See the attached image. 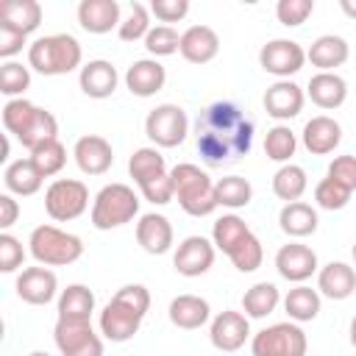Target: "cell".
I'll use <instances>...</instances> for the list:
<instances>
[{"mask_svg": "<svg viewBox=\"0 0 356 356\" xmlns=\"http://www.w3.org/2000/svg\"><path fill=\"white\" fill-rule=\"evenodd\" d=\"M83 50L72 33H47L28 44V67L39 75H67L81 67Z\"/></svg>", "mask_w": 356, "mask_h": 356, "instance_id": "6da1fadb", "label": "cell"}, {"mask_svg": "<svg viewBox=\"0 0 356 356\" xmlns=\"http://www.w3.org/2000/svg\"><path fill=\"white\" fill-rule=\"evenodd\" d=\"M170 178L175 184V197L181 209L192 217H209L220 203L214 195V181L197 167V164H175L170 170Z\"/></svg>", "mask_w": 356, "mask_h": 356, "instance_id": "7a4b0ae2", "label": "cell"}, {"mask_svg": "<svg viewBox=\"0 0 356 356\" xmlns=\"http://www.w3.org/2000/svg\"><path fill=\"white\" fill-rule=\"evenodd\" d=\"M31 256L44 267H67L83 256V239L78 234L61 231L50 222L36 225L28 239Z\"/></svg>", "mask_w": 356, "mask_h": 356, "instance_id": "3957f363", "label": "cell"}, {"mask_svg": "<svg viewBox=\"0 0 356 356\" xmlns=\"http://www.w3.org/2000/svg\"><path fill=\"white\" fill-rule=\"evenodd\" d=\"M139 195L128 184H106L92 200V225L97 231L120 228L139 214Z\"/></svg>", "mask_w": 356, "mask_h": 356, "instance_id": "277c9868", "label": "cell"}, {"mask_svg": "<svg viewBox=\"0 0 356 356\" xmlns=\"http://www.w3.org/2000/svg\"><path fill=\"white\" fill-rule=\"evenodd\" d=\"M306 350H309L306 331L292 320L273 323L259 334H253L250 339L253 356H306Z\"/></svg>", "mask_w": 356, "mask_h": 356, "instance_id": "5b68a950", "label": "cell"}, {"mask_svg": "<svg viewBox=\"0 0 356 356\" xmlns=\"http://www.w3.org/2000/svg\"><path fill=\"white\" fill-rule=\"evenodd\" d=\"M89 209V186L78 178H56L44 189V211L56 222H70Z\"/></svg>", "mask_w": 356, "mask_h": 356, "instance_id": "8992f818", "label": "cell"}, {"mask_svg": "<svg viewBox=\"0 0 356 356\" xmlns=\"http://www.w3.org/2000/svg\"><path fill=\"white\" fill-rule=\"evenodd\" d=\"M145 134L153 147H178L189 134V117L175 103H161L145 117Z\"/></svg>", "mask_w": 356, "mask_h": 356, "instance_id": "52a82bcc", "label": "cell"}, {"mask_svg": "<svg viewBox=\"0 0 356 356\" xmlns=\"http://www.w3.org/2000/svg\"><path fill=\"white\" fill-rule=\"evenodd\" d=\"M53 339L61 356H103V339L92 328V320H67L58 317Z\"/></svg>", "mask_w": 356, "mask_h": 356, "instance_id": "ba28073f", "label": "cell"}, {"mask_svg": "<svg viewBox=\"0 0 356 356\" xmlns=\"http://www.w3.org/2000/svg\"><path fill=\"white\" fill-rule=\"evenodd\" d=\"M259 64H261L264 72L275 75L278 81H289V75L303 70L306 50L295 39H270L259 50Z\"/></svg>", "mask_w": 356, "mask_h": 356, "instance_id": "9c48e42d", "label": "cell"}, {"mask_svg": "<svg viewBox=\"0 0 356 356\" xmlns=\"http://www.w3.org/2000/svg\"><path fill=\"white\" fill-rule=\"evenodd\" d=\"M214 256H217V248L211 239L200 236V234H192L186 236L178 248H175V256H172V267L186 275V278H197L203 273H209V267L214 264Z\"/></svg>", "mask_w": 356, "mask_h": 356, "instance_id": "30bf717a", "label": "cell"}, {"mask_svg": "<svg viewBox=\"0 0 356 356\" xmlns=\"http://www.w3.org/2000/svg\"><path fill=\"white\" fill-rule=\"evenodd\" d=\"M250 337V323H248V314L242 312H234V309H225L220 312L211 325H209V339L217 350L222 353H234L239 350Z\"/></svg>", "mask_w": 356, "mask_h": 356, "instance_id": "8fae6325", "label": "cell"}, {"mask_svg": "<svg viewBox=\"0 0 356 356\" xmlns=\"http://www.w3.org/2000/svg\"><path fill=\"white\" fill-rule=\"evenodd\" d=\"M275 270L292 284H303L317 273V253L303 242H286L275 253Z\"/></svg>", "mask_w": 356, "mask_h": 356, "instance_id": "7c38bea8", "label": "cell"}, {"mask_svg": "<svg viewBox=\"0 0 356 356\" xmlns=\"http://www.w3.org/2000/svg\"><path fill=\"white\" fill-rule=\"evenodd\" d=\"M17 295L31 306H47L58 292V278L50 267H25L14 281Z\"/></svg>", "mask_w": 356, "mask_h": 356, "instance_id": "4fadbf2b", "label": "cell"}, {"mask_svg": "<svg viewBox=\"0 0 356 356\" xmlns=\"http://www.w3.org/2000/svg\"><path fill=\"white\" fill-rule=\"evenodd\" d=\"M72 156H75V164H78V170L83 175H103L114 164L111 142L106 136H100V134H83L75 142Z\"/></svg>", "mask_w": 356, "mask_h": 356, "instance_id": "5bb4252c", "label": "cell"}, {"mask_svg": "<svg viewBox=\"0 0 356 356\" xmlns=\"http://www.w3.org/2000/svg\"><path fill=\"white\" fill-rule=\"evenodd\" d=\"M142 328V314L134 312L131 306L120 303V300H108L100 312V334L111 342H128L139 334Z\"/></svg>", "mask_w": 356, "mask_h": 356, "instance_id": "9a60e30c", "label": "cell"}, {"mask_svg": "<svg viewBox=\"0 0 356 356\" xmlns=\"http://www.w3.org/2000/svg\"><path fill=\"white\" fill-rule=\"evenodd\" d=\"M117 83H120V72L111 61L106 58H92L81 67L78 72V86L86 97H95V100H106L117 92Z\"/></svg>", "mask_w": 356, "mask_h": 356, "instance_id": "2e32d148", "label": "cell"}, {"mask_svg": "<svg viewBox=\"0 0 356 356\" xmlns=\"http://www.w3.org/2000/svg\"><path fill=\"white\" fill-rule=\"evenodd\" d=\"M303 103H306V92L295 81H275L264 92V111L281 122L298 117L303 111Z\"/></svg>", "mask_w": 356, "mask_h": 356, "instance_id": "e0dca14e", "label": "cell"}, {"mask_svg": "<svg viewBox=\"0 0 356 356\" xmlns=\"http://www.w3.org/2000/svg\"><path fill=\"white\" fill-rule=\"evenodd\" d=\"M300 139H303V147L312 156H328L342 142V125L328 114H317L303 125Z\"/></svg>", "mask_w": 356, "mask_h": 356, "instance_id": "ac0fdd59", "label": "cell"}, {"mask_svg": "<svg viewBox=\"0 0 356 356\" xmlns=\"http://www.w3.org/2000/svg\"><path fill=\"white\" fill-rule=\"evenodd\" d=\"M178 53L189 61V64H209L217 53H220V36L211 25H189L181 33V47Z\"/></svg>", "mask_w": 356, "mask_h": 356, "instance_id": "d6986e66", "label": "cell"}, {"mask_svg": "<svg viewBox=\"0 0 356 356\" xmlns=\"http://www.w3.org/2000/svg\"><path fill=\"white\" fill-rule=\"evenodd\" d=\"M167 83V70L159 58H139L125 70V86L136 97H150Z\"/></svg>", "mask_w": 356, "mask_h": 356, "instance_id": "ffe728a7", "label": "cell"}, {"mask_svg": "<svg viewBox=\"0 0 356 356\" xmlns=\"http://www.w3.org/2000/svg\"><path fill=\"white\" fill-rule=\"evenodd\" d=\"M172 222L164 217V214H142L139 222H136V242L142 245L145 253L150 256H164L170 248H172Z\"/></svg>", "mask_w": 356, "mask_h": 356, "instance_id": "44dd1931", "label": "cell"}, {"mask_svg": "<svg viewBox=\"0 0 356 356\" xmlns=\"http://www.w3.org/2000/svg\"><path fill=\"white\" fill-rule=\"evenodd\" d=\"M78 22L89 33H108L120 28V3L117 0H81L78 3Z\"/></svg>", "mask_w": 356, "mask_h": 356, "instance_id": "7402d4cb", "label": "cell"}, {"mask_svg": "<svg viewBox=\"0 0 356 356\" xmlns=\"http://www.w3.org/2000/svg\"><path fill=\"white\" fill-rule=\"evenodd\" d=\"M306 95H309V100H312L317 108L334 111V108H339V106L345 103V97H348V83H345V78L337 75V72H314V75L309 78Z\"/></svg>", "mask_w": 356, "mask_h": 356, "instance_id": "603a6c76", "label": "cell"}, {"mask_svg": "<svg viewBox=\"0 0 356 356\" xmlns=\"http://www.w3.org/2000/svg\"><path fill=\"white\" fill-rule=\"evenodd\" d=\"M317 292L331 300H345L356 292V270L345 261H328L317 273Z\"/></svg>", "mask_w": 356, "mask_h": 356, "instance_id": "cb8c5ba5", "label": "cell"}, {"mask_svg": "<svg viewBox=\"0 0 356 356\" xmlns=\"http://www.w3.org/2000/svg\"><path fill=\"white\" fill-rule=\"evenodd\" d=\"M170 323L175 328H184V331H195L200 325H206L211 320V306L206 298L200 295H178L170 300Z\"/></svg>", "mask_w": 356, "mask_h": 356, "instance_id": "d4e9b609", "label": "cell"}, {"mask_svg": "<svg viewBox=\"0 0 356 356\" xmlns=\"http://www.w3.org/2000/svg\"><path fill=\"white\" fill-rule=\"evenodd\" d=\"M350 56V47L342 36L337 33H323L312 42V47L306 50V61H312V67H317L320 72H334L337 67H342Z\"/></svg>", "mask_w": 356, "mask_h": 356, "instance_id": "484cf974", "label": "cell"}, {"mask_svg": "<svg viewBox=\"0 0 356 356\" xmlns=\"http://www.w3.org/2000/svg\"><path fill=\"white\" fill-rule=\"evenodd\" d=\"M242 122H245V117H242V111H239L236 103H231V100H214V103L197 117L195 128H197V131H217V134H225V136L234 139ZM234 156H236V153H234Z\"/></svg>", "mask_w": 356, "mask_h": 356, "instance_id": "4316f807", "label": "cell"}, {"mask_svg": "<svg viewBox=\"0 0 356 356\" xmlns=\"http://www.w3.org/2000/svg\"><path fill=\"white\" fill-rule=\"evenodd\" d=\"M3 184L11 195H19V197H28V195H36L44 184V175L36 170V164L31 159H17V161H8L6 170H3Z\"/></svg>", "mask_w": 356, "mask_h": 356, "instance_id": "83f0119b", "label": "cell"}, {"mask_svg": "<svg viewBox=\"0 0 356 356\" xmlns=\"http://www.w3.org/2000/svg\"><path fill=\"white\" fill-rule=\"evenodd\" d=\"M0 22L28 36L42 25V6L39 0H0Z\"/></svg>", "mask_w": 356, "mask_h": 356, "instance_id": "f1b7e54d", "label": "cell"}, {"mask_svg": "<svg viewBox=\"0 0 356 356\" xmlns=\"http://www.w3.org/2000/svg\"><path fill=\"white\" fill-rule=\"evenodd\" d=\"M317 211L309 206V203H303V200H295V203H284V209H281V214H278V225H281V231L286 234V236H292V239H303V236H309V234H314L317 231Z\"/></svg>", "mask_w": 356, "mask_h": 356, "instance_id": "f546056e", "label": "cell"}, {"mask_svg": "<svg viewBox=\"0 0 356 356\" xmlns=\"http://www.w3.org/2000/svg\"><path fill=\"white\" fill-rule=\"evenodd\" d=\"M167 172L170 170H167V161H164L159 147H139L128 159V175L136 181V186H142V184H147L153 178H161Z\"/></svg>", "mask_w": 356, "mask_h": 356, "instance_id": "4dcf8cb0", "label": "cell"}, {"mask_svg": "<svg viewBox=\"0 0 356 356\" xmlns=\"http://www.w3.org/2000/svg\"><path fill=\"white\" fill-rule=\"evenodd\" d=\"M95 312V292L86 284H70L58 295V317L67 320H89Z\"/></svg>", "mask_w": 356, "mask_h": 356, "instance_id": "1f68e13d", "label": "cell"}, {"mask_svg": "<svg viewBox=\"0 0 356 356\" xmlns=\"http://www.w3.org/2000/svg\"><path fill=\"white\" fill-rule=\"evenodd\" d=\"M284 312L289 314L292 323H309L320 314V292L306 286V284H298L286 292L284 298Z\"/></svg>", "mask_w": 356, "mask_h": 356, "instance_id": "d6a6232c", "label": "cell"}, {"mask_svg": "<svg viewBox=\"0 0 356 356\" xmlns=\"http://www.w3.org/2000/svg\"><path fill=\"white\" fill-rule=\"evenodd\" d=\"M306 186H309L306 170L298 167V164H292V161H289V164H281L278 172L273 175V195H275L278 200H284V203L300 200L303 192H306Z\"/></svg>", "mask_w": 356, "mask_h": 356, "instance_id": "836d02e7", "label": "cell"}, {"mask_svg": "<svg viewBox=\"0 0 356 356\" xmlns=\"http://www.w3.org/2000/svg\"><path fill=\"white\" fill-rule=\"evenodd\" d=\"M278 303H281V292H278V286L270 284V281H259V284H253V286L242 295V312H245L248 317H256V320L273 314Z\"/></svg>", "mask_w": 356, "mask_h": 356, "instance_id": "e575fe53", "label": "cell"}, {"mask_svg": "<svg viewBox=\"0 0 356 356\" xmlns=\"http://www.w3.org/2000/svg\"><path fill=\"white\" fill-rule=\"evenodd\" d=\"M214 195H217L220 206L242 209V206H248L253 200V186L242 175H222L220 181H214Z\"/></svg>", "mask_w": 356, "mask_h": 356, "instance_id": "d590c367", "label": "cell"}, {"mask_svg": "<svg viewBox=\"0 0 356 356\" xmlns=\"http://www.w3.org/2000/svg\"><path fill=\"white\" fill-rule=\"evenodd\" d=\"M250 234L248 222L239 217V214H222L214 220V228H211V242L217 250H222L225 256L231 253L234 245H239L245 236Z\"/></svg>", "mask_w": 356, "mask_h": 356, "instance_id": "8d00e7d4", "label": "cell"}, {"mask_svg": "<svg viewBox=\"0 0 356 356\" xmlns=\"http://www.w3.org/2000/svg\"><path fill=\"white\" fill-rule=\"evenodd\" d=\"M197 153L209 167H220L234 156V139L217 131H197Z\"/></svg>", "mask_w": 356, "mask_h": 356, "instance_id": "74e56055", "label": "cell"}, {"mask_svg": "<svg viewBox=\"0 0 356 356\" xmlns=\"http://www.w3.org/2000/svg\"><path fill=\"white\" fill-rule=\"evenodd\" d=\"M298 150V136L289 125H273L264 136V156L273 159V161H281V164H289V159L295 156Z\"/></svg>", "mask_w": 356, "mask_h": 356, "instance_id": "f35d334b", "label": "cell"}, {"mask_svg": "<svg viewBox=\"0 0 356 356\" xmlns=\"http://www.w3.org/2000/svg\"><path fill=\"white\" fill-rule=\"evenodd\" d=\"M36 111H39V106H33L31 100L14 97V100H8V103L3 106V128H6L8 134H14L17 139H22L25 131L31 128Z\"/></svg>", "mask_w": 356, "mask_h": 356, "instance_id": "ab89813d", "label": "cell"}, {"mask_svg": "<svg viewBox=\"0 0 356 356\" xmlns=\"http://www.w3.org/2000/svg\"><path fill=\"white\" fill-rule=\"evenodd\" d=\"M53 139H58V120L53 117V111H47V108L39 106V111H36L31 128L25 131V136H22L19 142H22V147L31 153L33 147H39V145H44V142H53Z\"/></svg>", "mask_w": 356, "mask_h": 356, "instance_id": "60d3db41", "label": "cell"}, {"mask_svg": "<svg viewBox=\"0 0 356 356\" xmlns=\"http://www.w3.org/2000/svg\"><path fill=\"white\" fill-rule=\"evenodd\" d=\"M28 159L36 164V170H39L44 178H53V175H58L61 167L67 164V147H64L58 139H53V142H44V145L33 147V150L28 153Z\"/></svg>", "mask_w": 356, "mask_h": 356, "instance_id": "b9f144b4", "label": "cell"}, {"mask_svg": "<svg viewBox=\"0 0 356 356\" xmlns=\"http://www.w3.org/2000/svg\"><path fill=\"white\" fill-rule=\"evenodd\" d=\"M228 259L234 261V267H236L239 273H253V270H259V267H261L264 248H261L259 236L250 231V234H248V236H245L239 245H234V248H231Z\"/></svg>", "mask_w": 356, "mask_h": 356, "instance_id": "7bdbcfd3", "label": "cell"}, {"mask_svg": "<svg viewBox=\"0 0 356 356\" xmlns=\"http://www.w3.org/2000/svg\"><path fill=\"white\" fill-rule=\"evenodd\" d=\"M31 86V67L19 61H3L0 64V92L14 97H22V92Z\"/></svg>", "mask_w": 356, "mask_h": 356, "instance_id": "ee69618b", "label": "cell"}, {"mask_svg": "<svg viewBox=\"0 0 356 356\" xmlns=\"http://www.w3.org/2000/svg\"><path fill=\"white\" fill-rule=\"evenodd\" d=\"M150 8L147 6H142V3H134L131 6V14L120 22V28H117V33H120V39L122 42H145V36L150 33Z\"/></svg>", "mask_w": 356, "mask_h": 356, "instance_id": "f6af8a7d", "label": "cell"}, {"mask_svg": "<svg viewBox=\"0 0 356 356\" xmlns=\"http://www.w3.org/2000/svg\"><path fill=\"white\" fill-rule=\"evenodd\" d=\"M181 47V33L172 25H153L150 33L145 36V50L150 56H172Z\"/></svg>", "mask_w": 356, "mask_h": 356, "instance_id": "bcb514c9", "label": "cell"}, {"mask_svg": "<svg viewBox=\"0 0 356 356\" xmlns=\"http://www.w3.org/2000/svg\"><path fill=\"white\" fill-rule=\"evenodd\" d=\"M350 189L348 186H342L339 181H334V178H323V181H317V186H314V200H317V206L320 209H328V211H339V209H345L348 206V200H350Z\"/></svg>", "mask_w": 356, "mask_h": 356, "instance_id": "7dc6e473", "label": "cell"}, {"mask_svg": "<svg viewBox=\"0 0 356 356\" xmlns=\"http://www.w3.org/2000/svg\"><path fill=\"white\" fill-rule=\"evenodd\" d=\"M312 11H314V0H278V6H275V17L286 28L303 25Z\"/></svg>", "mask_w": 356, "mask_h": 356, "instance_id": "c3c4849f", "label": "cell"}, {"mask_svg": "<svg viewBox=\"0 0 356 356\" xmlns=\"http://www.w3.org/2000/svg\"><path fill=\"white\" fill-rule=\"evenodd\" d=\"M22 261H25V248H22V242H19L14 234L3 231V234H0V270H3V273H14V270L22 267Z\"/></svg>", "mask_w": 356, "mask_h": 356, "instance_id": "681fc988", "label": "cell"}, {"mask_svg": "<svg viewBox=\"0 0 356 356\" xmlns=\"http://www.w3.org/2000/svg\"><path fill=\"white\" fill-rule=\"evenodd\" d=\"M139 192H142L145 200H150V203H156V206H164V203H170V200L175 197V184H172V178H170V172H167V175H161V178H153V181L142 184Z\"/></svg>", "mask_w": 356, "mask_h": 356, "instance_id": "f907efd6", "label": "cell"}, {"mask_svg": "<svg viewBox=\"0 0 356 356\" xmlns=\"http://www.w3.org/2000/svg\"><path fill=\"white\" fill-rule=\"evenodd\" d=\"M328 178H334V181H339L342 186H348L350 192H356V156H350V153H345V156H337V159H331V164H328V172H325Z\"/></svg>", "mask_w": 356, "mask_h": 356, "instance_id": "816d5d0a", "label": "cell"}, {"mask_svg": "<svg viewBox=\"0 0 356 356\" xmlns=\"http://www.w3.org/2000/svg\"><path fill=\"white\" fill-rule=\"evenodd\" d=\"M150 14L161 22V25H170V22H178L189 14V0H153L150 3Z\"/></svg>", "mask_w": 356, "mask_h": 356, "instance_id": "f5cc1de1", "label": "cell"}, {"mask_svg": "<svg viewBox=\"0 0 356 356\" xmlns=\"http://www.w3.org/2000/svg\"><path fill=\"white\" fill-rule=\"evenodd\" d=\"M114 300H120V303L131 306V309H134V312H139L142 317H145V314H147V309H150V292H147V286H142V284H125L122 289H117Z\"/></svg>", "mask_w": 356, "mask_h": 356, "instance_id": "db71d44e", "label": "cell"}, {"mask_svg": "<svg viewBox=\"0 0 356 356\" xmlns=\"http://www.w3.org/2000/svg\"><path fill=\"white\" fill-rule=\"evenodd\" d=\"M25 39H28L25 33H19L11 25H3L0 22V58H8L11 61V56H17L25 47Z\"/></svg>", "mask_w": 356, "mask_h": 356, "instance_id": "11a10c76", "label": "cell"}, {"mask_svg": "<svg viewBox=\"0 0 356 356\" xmlns=\"http://www.w3.org/2000/svg\"><path fill=\"white\" fill-rule=\"evenodd\" d=\"M17 217H19V203L14 200V195L11 192L0 195V228L8 231L17 222Z\"/></svg>", "mask_w": 356, "mask_h": 356, "instance_id": "9f6ffc18", "label": "cell"}, {"mask_svg": "<svg viewBox=\"0 0 356 356\" xmlns=\"http://www.w3.org/2000/svg\"><path fill=\"white\" fill-rule=\"evenodd\" d=\"M250 145H253V122L245 120V122L239 125L236 136H234V153H236V156H248V153H250Z\"/></svg>", "mask_w": 356, "mask_h": 356, "instance_id": "6f0895ef", "label": "cell"}, {"mask_svg": "<svg viewBox=\"0 0 356 356\" xmlns=\"http://www.w3.org/2000/svg\"><path fill=\"white\" fill-rule=\"evenodd\" d=\"M8 153H11V142H8V136L3 134V136H0V161H8Z\"/></svg>", "mask_w": 356, "mask_h": 356, "instance_id": "680465c9", "label": "cell"}, {"mask_svg": "<svg viewBox=\"0 0 356 356\" xmlns=\"http://www.w3.org/2000/svg\"><path fill=\"white\" fill-rule=\"evenodd\" d=\"M339 8H342L350 19H356V0H339Z\"/></svg>", "mask_w": 356, "mask_h": 356, "instance_id": "91938a15", "label": "cell"}, {"mask_svg": "<svg viewBox=\"0 0 356 356\" xmlns=\"http://www.w3.org/2000/svg\"><path fill=\"white\" fill-rule=\"evenodd\" d=\"M348 334H350V345L356 348V314H353V320H350V328H348Z\"/></svg>", "mask_w": 356, "mask_h": 356, "instance_id": "94428289", "label": "cell"}, {"mask_svg": "<svg viewBox=\"0 0 356 356\" xmlns=\"http://www.w3.org/2000/svg\"><path fill=\"white\" fill-rule=\"evenodd\" d=\"M28 356H50V353H44V350H33V353H28Z\"/></svg>", "mask_w": 356, "mask_h": 356, "instance_id": "6125c7cd", "label": "cell"}, {"mask_svg": "<svg viewBox=\"0 0 356 356\" xmlns=\"http://www.w3.org/2000/svg\"><path fill=\"white\" fill-rule=\"evenodd\" d=\"M350 253H353V264H356V242H353V250Z\"/></svg>", "mask_w": 356, "mask_h": 356, "instance_id": "be15d7a7", "label": "cell"}]
</instances>
